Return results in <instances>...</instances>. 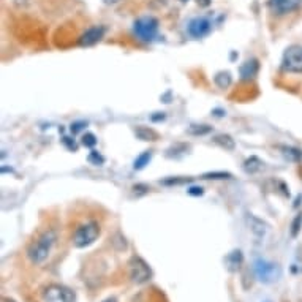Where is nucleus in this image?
Masks as SVG:
<instances>
[{
  "mask_svg": "<svg viewBox=\"0 0 302 302\" xmlns=\"http://www.w3.org/2000/svg\"><path fill=\"white\" fill-rule=\"evenodd\" d=\"M188 193L190 195H203V188H201V187H190L188 188Z\"/></svg>",
  "mask_w": 302,
  "mask_h": 302,
  "instance_id": "4be33fe9",
  "label": "nucleus"
},
{
  "mask_svg": "<svg viewBox=\"0 0 302 302\" xmlns=\"http://www.w3.org/2000/svg\"><path fill=\"white\" fill-rule=\"evenodd\" d=\"M103 35H105V27H102V26L89 27L86 32L79 37V46H86V48L94 46L103 38Z\"/></svg>",
  "mask_w": 302,
  "mask_h": 302,
  "instance_id": "1a4fd4ad",
  "label": "nucleus"
},
{
  "mask_svg": "<svg viewBox=\"0 0 302 302\" xmlns=\"http://www.w3.org/2000/svg\"><path fill=\"white\" fill-rule=\"evenodd\" d=\"M242 263H244V255L240 250H233L225 258V266L229 272H236V270H239Z\"/></svg>",
  "mask_w": 302,
  "mask_h": 302,
  "instance_id": "9b49d317",
  "label": "nucleus"
},
{
  "mask_svg": "<svg viewBox=\"0 0 302 302\" xmlns=\"http://www.w3.org/2000/svg\"><path fill=\"white\" fill-rule=\"evenodd\" d=\"M133 34L141 42H146V43L154 42L158 35V21L154 16L139 18L133 24Z\"/></svg>",
  "mask_w": 302,
  "mask_h": 302,
  "instance_id": "20e7f679",
  "label": "nucleus"
},
{
  "mask_svg": "<svg viewBox=\"0 0 302 302\" xmlns=\"http://www.w3.org/2000/svg\"><path fill=\"white\" fill-rule=\"evenodd\" d=\"M231 177V174L228 173H214V174H206L204 179H228Z\"/></svg>",
  "mask_w": 302,
  "mask_h": 302,
  "instance_id": "aec40b11",
  "label": "nucleus"
},
{
  "mask_svg": "<svg viewBox=\"0 0 302 302\" xmlns=\"http://www.w3.org/2000/svg\"><path fill=\"white\" fill-rule=\"evenodd\" d=\"M56 240H57V234H56L54 229L45 231L42 236L29 245V248H27L29 259L32 261L34 264H43L48 259L49 253H51Z\"/></svg>",
  "mask_w": 302,
  "mask_h": 302,
  "instance_id": "f257e3e1",
  "label": "nucleus"
},
{
  "mask_svg": "<svg viewBox=\"0 0 302 302\" xmlns=\"http://www.w3.org/2000/svg\"><path fill=\"white\" fill-rule=\"evenodd\" d=\"M302 4V0H269V8L275 15H288L297 10Z\"/></svg>",
  "mask_w": 302,
  "mask_h": 302,
  "instance_id": "9d476101",
  "label": "nucleus"
},
{
  "mask_svg": "<svg viewBox=\"0 0 302 302\" xmlns=\"http://www.w3.org/2000/svg\"><path fill=\"white\" fill-rule=\"evenodd\" d=\"M264 302H270V300H264Z\"/></svg>",
  "mask_w": 302,
  "mask_h": 302,
  "instance_id": "cd10ccee",
  "label": "nucleus"
},
{
  "mask_svg": "<svg viewBox=\"0 0 302 302\" xmlns=\"http://www.w3.org/2000/svg\"><path fill=\"white\" fill-rule=\"evenodd\" d=\"M248 220V225H250V228H251V231H253V234L256 236V237H264V234H266V229H267V226H266V223H263L259 218H256V217H248L247 218Z\"/></svg>",
  "mask_w": 302,
  "mask_h": 302,
  "instance_id": "ddd939ff",
  "label": "nucleus"
},
{
  "mask_svg": "<svg viewBox=\"0 0 302 302\" xmlns=\"http://www.w3.org/2000/svg\"><path fill=\"white\" fill-rule=\"evenodd\" d=\"M43 302H75L76 294L73 289H70L68 286L64 285H49L45 288L42 294Z\"/></svg>",
  "mask_w": 302,
  "mask_h": 302,
  "instance_id": "39448f33",
  "label": "nucleus"
},
{
  "mask_svg": "<svg viewBox=\"0 0 302 302\" xmlns=\"http://www.w3.org/2000/svg\"><path fill=\"white\" fill-rule=\"evenodd\" d=\"M300 225H302V215H297L296 220H294V223H293V229H291V234L297 236L299 229H300Z\"/></svg>",
  "mask_w": 302,
  "mask_h": 302,
  "instance_id": "6ab92c4d",
  "label": "nucleus"
},
{
  "mask_svg": "<svg viewBox=\"0 0 302 302\" xmlns=\"http://www.w3.org/2000/svg\"><path fill=\"white\" fill-rule=\"evenodd\" d=\"M83 144H84L86 147H94V146L97 144V138H95V135H92V133H86V135L83 136Z\"/></svg>",
  "mask_w": 302,
  "mask_h": 302,
  "instance_id": "a211bd4d",
  "label": "nucleus"
},
{
  "mask_svg": "<svg viewBox=\"0 0 302 302\" xmlns=\"http://www.w3.org/2000/svg\"><path fill=\"white\" fill-rule=\"evenodd\" d=\"M100 236V226L97 221H87L79 225L73 234V244L78 248H84L92 245Z\"/></svg>",
  "mask_w": 302,
  "mask_h": 302,
  "instance_id": "7ed1b4c3",
  "label": "nucleus"
},
{
  "mask_svg": "<svg viewBox=\"0 0 302 302\" xmlns=\"http://www.w3.org/2000/svg\"><path fill=\"white\" fill-rule=\"evenodd\" d=\"M215 143L223 146L225 149H234V141L231 139V136H228V135H218L215 138Z\"/></svg>",
  "mask_w": 302,
  "mask_h": 302,
  "instance_id": "dca6fc26",
  "label": "nucleus"
},
{
  "mask_svg": "<svg viewBox=\"0 0 302 302\" xmlns=\"http://www.w3.org/2000/svg\"><path fill=\"white\" fill-rule=\"evenodd\" d=\"M102 302H117V299H116V297H106V299L102 300Z\"/></svg>",
  "mask_w": 302,
  "mask_h": 302,
  "instance_id": "a878e982",
  "label": "nucleus"
},
{
  "mask_svg": "<svg viewBox=\"0 0 302 302\" xmlns=\"http://www.w3.org/2000/svg\"><path fill=\"white\" fill-rule=\"evenodd\" d=\"M253 272L261 283L270 285V283H275L277 280H280L281 267L277 263H272V261L258 258L253 261Z\"/></svg>",
  "mask_w": 302,
  "mask_h": 302,
  "instance_id": "f03ea898",
  "label": "nucleus"
},
{
  "mask_svg": "<svg viewBox=\"0 0 302 302\" xmlns=\"http://www.w3.org/2000/svg\"><path fill=\"white\" fill-rule=\"evenodd\" d=\"M258 60L256 59H250L247 62L240 67V76H242L244 81H250V79H253L258 73Z\"/></svg>",
  "mask_w": 302,
  "mask_h": 302,
  "instance_id": "f8f14e48",
  "label": "nucleus"
},
{
  "mask_svg": "<svg viewBox=\"0 0 302 302\" xmlns=\"http://www.w3.org/2000/svg\"><path fill=\"white\" fill-rule=\"evenodd\" d=\"M259 165H261L259 160L256 157H251L250 160L245 162V171L247 173H256V171L259 169Z\"/></svg>",
  "mask_w": 302,
  "mask_h": 302,
  "instance_id": "f3484780",
  "label": "nucleus"
},
{
  "mask_svg": "<svg viewBox=\"0 0 302 302\" xmlns=\"http://www.w3.org/2000/svg\"><path fill=\"white\" fill-rule=\"evenodd\" d=\"M199 7H209L210 5V0H196Z\"/></svg>",
  "mask_w": 302,
  "mask_h": 302,
  "instance_id": "b1692460",
  "label": "nucleus"
},
{
  "mask_svg": "<svg viewBox=\"0 0 302 302\" xmlns=\"http://www.w3.org/2000/svg\"><path fill=\"white\" fill-rule=\"evenodd\" d=\"M210 30H212V23L204 16L193 18L192 21L187 24V32L193 38H203L210 34Z\"/></svg>",
  "mask_w": 302,
  "mask_h": 302,
  "instance_id": "6e6552de",
  "label": "nucleus"
},
{
  "mask_svg": "<svg viewBox=\"0 0 302 302\" xmlns=\"http://www.w3.org/2000/svg\"><path fill=\"white\" fill-rule=\"evenodd\" d=\"M81 125H84V122H75V124H72V132L73 133L79 132V130H81Z\"/></svg>",
  "mask_w": 302,
  "mask_h": 302,
  "instance_id": "5701e85b",
  "label": "nucleus"
},
{
  "mask_svg": "<svg viewBox=\"0 0 302 302\" xmlns=\"http://www.w3.org/2000/svg\"><path fill=\"white\" fill-rule=\"evenodd\" d=\"M2 302H15V300H12V299H7V297H4V299H2Z\"/></svg>",
  "mask_w": 302,
  "mask_h": 302,
  "instance_id": "bb28decb",
  "label": "nucleus"
},
{
  "mask_svg": "<svg viewBox=\"0 0 302 302\" xmlns=\"http://www.w3.org/2000/svg\"><path fill=\"white\" fill-rule=\"evenodd\" d=\"M150 157H152V154L150 152H144V154H141L136 160H135V165H133V168L135 169H143L146 165H149V160H150Z\"/></svg>",
  "mask_w": 302,
  "mask_h": 302,
  "instance_id": "4468645a",
  "label": "nucleus"
},
{
  "mask_svg": "<svg viewBox=\"0 0 302 302\" xmlns=\"http://www.w3.org/2000/svg\"><path fill=\"white\" fill-rule=\"evenodd\" d=\"M103 2H105L106 5H114V4L120 2V0H103Z\"/></svg>",
  "mask_w": 302,
  "mask_h": 302,
  "instance_id": "393cba45",
  "label": "nucleus"
},
{
  "mask_svg": "<svg viewBox=\"0 0 302 302\" xmlns=\"http://www.w3.org/2000/svg\"><path fill=\"white\" fill-rule=\"evenodd\" d=\"M281 67L285 72L289 73H302V46L293 45L286 48V51L281 59Z\"/></svg>",
  "mask_w": 302,
  "mask_h": 302,
  "instance_id": "423d86ee",
  "label": "nucleus"
},
{
  "mask_svg": "<svg viewBox=\"0 0 302 302\" xmlns=\"http://www.w3.org/2000/svg\"><path fill=\"white\" fill-rule=\"evenodd\" d=\"M89 160H90V162H94V160H95V165H98V163H103V158L98 155V152H92V154H90Z\"/></svg>",
  "mask_w": 302,
  "mask_h": 302,
  "instance_id": "412c9836",
  "label": "nucleus"
},
{
  "mask_svg": "<svg viewBox=\"0 0 302 302\" xmlns=\"http://www.w3.org/2000/svg\"><path fill=\"white\" fill-rule=\"evenodd\" d=\"M215 84L221 89H225L231 84V75L226 72V73H218L215 76Z\"/></svg>",
  "mask_w": 302,
  "mask_h": 302,
  "instance_id": "2eb2a0df",
  "label": "nucleus"
},
{
  "mask_svg": "<svg viewBox=\"0 0 302 302\" xmlns=\"http://www.w3.org/2000/svg\"><path fill=\"white\" fill-rule=\"evenodd\" d=\"M128 274H130L132 281H135L138 285L146 283L147 280L152 278V270H150L149 264L139 256L132 258V261L128 263Z\"/></svg>",
  "mask_w": 302,
  "mask_h": 302,
  "instance_id": "0eeeda50",
  "label": "nucleus"
}]
</instances>
